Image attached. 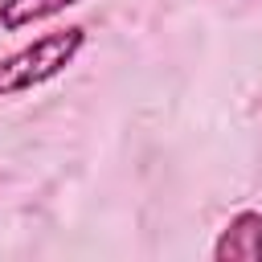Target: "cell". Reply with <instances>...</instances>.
<instances>
[{"label": "cell", "instance_id": "6da1fadb", "mask_svg": "<svg viewBox=\"0 0 262 262\" xmlns=\"http://www.w3.org/2000/svg\"><path fill=\"white\" fill-rule=\"evenodd\" d=\"M82 45H86V29L70 25V29L45 33L33 45H20L16 53L0 57V98H12V94H25V90L53 82L82 53Z\"/></svg>", "mask_w": 262, "mask_h": 262}, {"label": "cell", "instance_id": "7a4b0ae2", "mask_svg": "<svg viewBox=\"0 0 262 262\" xmlns=\"http://www.w3.org/2000/svg\"><path fill=\"white\" fill-rule=\"evenodd\" d=\"M217 262H262V213L242 209L225 221V229L213 242Z\"/></svg>", "mask_w": 262, "mask_h": 262}, {"label": "cell", "instance_id": "3957f363", "mask_svg": "<svg viewBox=\"0 0 262 262\" xmlns=\"http://www.w3.org/2000/svg\"><path fill=\"white\" fill-rule=\"evenodd\" d=\"M74 4H82V0H0V29L20 33L29 25H41V20L74 8Z\"/></svg>", "mask_w": 262, "mask_h": 262}]
</instances>
